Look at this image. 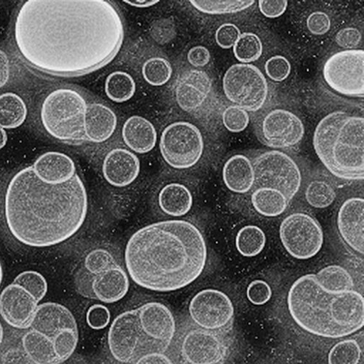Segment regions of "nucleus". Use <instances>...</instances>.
<instances>
[{"instance_id": "nucleus-3", "label": "nucleus", "mask_w": 364, "mask_h": 364, "mask_svg": "<svg viewBox=\"0 0 364 364\" xmlns=\"http://www.w3.org/2000/svg\"><path fill=\"white\" fill-rule=\"evenodd\" d=\"M205 239L186 220H167L145 226L129 240L125 262L132 279L148 290L168 292L198 279L207 262Z\"/></svg>"}, {"instance_id": "nucleus-47", "label": "nucleus", "mask_w": 364, "mask_h": 364, "mask_svg": "<svg viewBox=\"0 0 364 364\" xmlns=\"http://www.w3.org/2000/svg\"><path fill=\"white\" fill-rule=\"evenodd\" d=\"M361 34L359 30L354 27L344 28L336 36V43L346 50L355 49L361 42Z\"/></svg>"}, {"instance_id": "nucleus-52", "label": "nucleus", "mask_w": 364, "mask_h": 364, "mask_svg": "<svg viewBox=\"0 0 364 364\" xmlns=\"http://www.w3.org/2000/svg\"><path fill=\"white\" fill-rule=\"evenodd\" d=\"M10 63L7 54L0 50V88L5 86L10 78Z\"/></svg>"}, {"instance_id": "nucleus-17", "label": "nucleus", "mask_w": 364, "mask_h": 364, "mask_svg": "<svg viewBox=\"0 0 364 364\" xmlns=\"http://www.w3.org/2000/svg\"><path fill=\"white\" fill-rule=\"evenodd\" d=\"M136 310L145 336L164 353L176 333V321L172 313L157 301L147 302Z\"/></svg>"}, {"instance_id": "nucleus-29", "label": "nucleus", "mask_w": 364, "mask_h": 364, "mask_svg": "<svg viewBox=\"0 0 364 364\" xmlns=\"http://www.w3.org/2000/svg\"><path fill=\"white\" fill-rule=\"evenodd\" d=\"M316 278L322 289L333 294L354 290V282L350 272L341 265L332 264L322 268Z\"/></svg>"}, {"instance_id": "nucleus-28", "label": "nucleus", "mask_w": 364, "mask_h": 364, "mask_svg": "<svg viewBox=\"0 0 364 364\" xmlns=\"http://www.w3.org/2000/svg\"><path fill=\"white\" fill-rule=\"evenodd\" d=\"M289 203L287 197L275 189L257 188L252 195L254 208L258 214L266 218H277L283 215Z\"/></svg>"}, {"instance_id": "nucleus-7", "label": "nucleus", "mask_w": 364, "mask_h": 364, "mask_svg": "<svg viewBox=\"0 0 364 364\" xmlns=\"http://www.w3.org/2000/svg\"><path fill=\"white\" fill-rule=\"evenodd\" d=\"M87 106L85 99L76 90L60 88L53 91L45 99L41 109L44 129L60 141L83 140Z\"/></svg>"}, {"instance_id": "nucleus-41", "label": "nucleus", "mask_w": 364, "mask_h": 364, "mask_svg": "<svg viewBox=\"0 0 364 364\" xmlns=\"http://www.w3.org/2000/svg\"><path fill=\"white\" fill-rule=\"evenodd\" d=\"M149 33L151 38L160 45H166L173 41L176 34V25L169 18H161L151 23Z\"/></svg>"}, {"instance_id": "nucleus-53", "label": "nucleus", "mask_w": 364, "mask_h": 364, "mask_svg": "<svg viewBox=\"0 0 364 364\" xmlns=\"http://www.w3.org/2000/svg\"><path fill=\"white\" fill-rule=\"evenodd\" d=\"M124 3L139 9L154 6L159 3V0H125Z\"/></svg>"}, {"instance_id": "nucleus-12", "label": "nucleus", "mask_w": 364, "mask_h": 364, "mask_svg": "<svg viewBox=\"0 0 364 364\" xmlns=\"http://www.w3.org/2000/svg\"><path fill=\"white\" fill-rule=\"evenodd\" d=\"M282 244L294 258L307 260L316 256L323 245V232L319 223L305 212H294L282 223Z\"/></svg>"}, {"instance_id": "nucleus-51", "label": "nucleus", "mask_w": 364, "mask_h": 364, "mask_svg": "<svg viewBox=\"0 0 364 364\" xmlns=\"http://www.w3.org/2000/svg\"><path fill=\"white\" fill-rule=\"evenodd\" d=\"M134 364H174L172 360L164 353H148L140 356Z\"/></svg>"}, {"instance_id": "nucleus-44", "label": "nucleus", "mask_w": 364, "mask_h": 364, "mask_svg": "<svg viewBox=\"0 0 364 364\" xmlns=\"http://www.w3.org/2000/svg\"><path fill=\"white\" fill-rule=\"evenodd\" d=\"M111 314L109 310L105 306L95 304L89 308L86 314L88 326L95 330L106 328L110 323Z\"/></svg>"}, {"instance_id": "nucleus-23", "label": "nucleus", "mask_w": 364, "mask_h": 364, "mask_svg": "<svg viewBox=\"0 0 364 364\" xmlns=\"http://www.w3.org/2000/svg\"><path fill=\"white\" fill-rule=\"evenodd\" d=\"M129 286L127 273L122 268L113 265L96 275L91 289L96 299L110 304L124 299Z\"/></svg>"}, {"instance_id": "nucleus-48", "label": "nucleus", "mask_w": 364, "mask_h": 364, "mask_svg": "<svg viewBox=\"0 0 364 364\" xmlns=\"http://www.w3.org/2000/svg\"><path fill=\"white\" fill-rule=\"evenodd\" d=\"M287 0H259V9L261 14L269 18L282 16L287 11Z\"/></svg>"}, {"instance_id": "nucleus-13", "label": "nucleus", "mask_w": 364, "mask_h": 364, "mask_svg": "<svg viewBox=\"0 0 364 364\" xmlns=\"http://www.w3.org/2000/svg\"><path fill=\"white\" fill-rule=\"evenodd\" d=\"M327 85L348 97H363L364 51L345 50L328 58L323 70Z\"/></svg>"}, {"instance_id": "nucleus-1", "label": "nucleus", "mask_w": 364, "mask_h": 364, "mask_svg": "<svg viewBox=\"0 0 364 364\" xmlns=\"http://www.w3.org/2000/svg\"><path fill=\"white\" fill-rule=\"evenodd\" d=\"M15 40L30 65L75 77L112 62L123 46L124 26L105 0H29L18 14Z\"/></svg>"}, {"instance_id": "nucleus-9", "label": "nucleus", "mask_w": 364, "mask_h": 364, "mask_svg": "<svg viewBox=\"0 0 364 364\" xmlns=\"http://www.w3.org/2000/svg\"><path fill=\"white\" fill-rule=\"evenodd\" d=\"M108 346L114 360L124 364L134 363L144 354L161 352L143 333L136 309L121 314L113 321Z\"/></svg>"}, {"instance_id": "nucleus-33", "label": "nucleus", "mask_w": 364, "mask_h": 364, "mask_svg": "<svg viewBox=\"0 0 364 364\" xmlns=\"http://www.w3.org/2000/svg\"><path fill=\"white\" fill-rule=\"evenodd\" d=\"M255 0H193L192 6L198 11L208 15L237 14L255 5Z\"/></svg>"}, {"instance_id": "nucleus-56", "label": "nucleus", "mask_w": 364, "mask_h": 364, "mask_svg": "<svg viewBox=\"0 0 364 364\" xmlns=\"http://www.w3.org/2000/svg\"><path fill=\"white\" fill-rule=\"evenodd\" d=\"M4 279V269L1 262H0V286H1Z\"/></svg>"}, {"instance_id": "nucleus-19", "label": "nucleus", "mask_w": 364, "mask_h": 364, "mask_svg": "<svg viewBox=\"0 0 364 364\" xmlns=\"http://www.w3.org/2000/svg\"><path fill=\"white\" fill-rule=\"evenodd\" d=\"M338 228L345 244L358 255L364 254V200L350 198L341 206Z\"/></svg>"}, {"instance_id": "nucleus-50", "label": "nucleus", "mask_w": 364, "mask_h": 364, "mask_svg": "<svg viewBox=\"0 0 364 364\" xmlns=\"http://www.w3.org/2000/svg\"><path fill=\"white\" fill-rule=\"evenodd\" d=\"M188 60L192 66L195 68H203L209 63L210 53L205 47L198 46L189 50Z\"/></svg>"}, {"instance_id": "nucleus-46", "label": "nucleus", "mask_w": 364, "mask_h": 364, "mask_svg": "<svg viewBox=\"0 0 364 364\" xmlns=\"http://www.w3.org/2000/svg\"><path fill=\"white\" fill-rule=\"evenodd\" d=\"M331 20L328 16L323 12H314L307 20V26L310 33L315 36H323L331 28Z\"/></svg>"}, {"instance_id": "nucleus-11", "label": "nucleus", "mask_w": 364, "mask_h": 364, "mask_svg": "<svg viewBox=\"0 0 364 364\" xmlns=\"http://www.w3.org/2000/svg\"><path fill=\"white\" fill-rule=\"evenodd\" d=\"M160 149L168 166L178 170L188 169L196 166L203 156V136L195 125L184 121L176 122L163 132Z\"/></svg>"}, {"instance_id": "nucleus-49", "label": "nucleus", "mask_w": 364, "mask_h": 364, "mask_svg": "<svg viewBox=\"0 0 364 364\" xmlns=\"http://www.w3.org/2000/svg\"><path fill=\"white\" fill-rule=\"evenodd\" d=\"M1 364H36L23 348L14 347L4 351L0 358Z\"/></svg>"}, {"instance_id": "nucleus-18", "label": "nucleus", "mask_w": 364, "mask_h": 364, "mask_svg": "<svg viewBox=\"0 0 364 364\" xmlns=\"http://www.w3.org/2000/svg\"><path fill=\"white\" fill-rule=\"evenodd\" d=\"M38 306L31 294L14 283L0 294V316L15 328L27 329L35 318Z\"/></svg>"}, {"instance_id": "nucleus-16", "label": "nucleus", "mask_w": 364, "mask_h": 364, "mask_svg": "<svg viewBox=\"0 0 364 364\" xmlns=\"http://www.w3.org/2000/svg\"><path fill=\"white\" fill-rule=\"evenodd\" d=\"M225 353L223 341L213 331L192 329L181 342V355L186 364H219Z\"/></svg>"}, {"instance_id": "nucleus-54", "label": "nucleus", "mask_w": 364, "mask_h": 364, "mask_svg": "<svg viewBox=\"0 0 364 364\" xmlns=\"http://www.w3.org/2000/svg\"><path fill=\"white\" fill-rule=\"evenodd\" d=\"M8 141L7 133L4 129L0 127V149H2L6 145Z\"/></svg>"}, {"instance_id": "nucleus-32", "label": "nucleus", "mask_w": 364, "mask_h": 364, "mask_svg": "<svg viewBox=\"0 0 364 364\" xmlns=\"http://www.w3.org/2000/svg\"><path fill=\"white\" fill-rule=\"evenodd\" d=\"M136 82L127 73L117 71L111 73L105 81V93L114 102L124 103L135 95Z\"/></svg>"}, {"instance_id": "nucleus-24", "label": "nucleus", "mask_w": 364, "mask_h": 364, "mask_svg": "<svg viewBox=\"0 0 364 364\" xmlns=\"http://www.w3.org/2000/svg\"><path fill=\"white\" fill-rule=\"evenodd\" d=\"M117 118L108 107L100 103L87 105L85 115V136L90 141L102 143L115 132Z\"/></svg>"}, {"instance_id": "nucleus-39", "label": "nucleus", "mask_w": 364, "mask_h": 364, "mask_svg": "<svg viewBox=\"0 0 364 364\" xmlns=\"http://www.w3.org/2000/svg\"><path fill=\"white\" fill-rule=\"evenodd\" d=\"M223 124L232 133H240L248 127L250 117L248 112L236 105L227 107L223 114Z\"/></svg>"}, {"instance_id": "nucleus-55", "label": "nucleus", "mask_w": 364, "mask_h": 364, "mask_svg": "<svg viewBox=\"0 0 364 364\" xmlns=\"http://www.w3.org/2000/svg\"><path fill=\"white\" fill-rule=\"evenodd\" d=\"M4 338V328L1 323H0V346H1Z\"/></svg>"}, {"instance_id": "nucleus-21", "label": "nucleus", "mask_w": 364, "mask_h": 364, "mask_svg": "<svg viewBox=\"0 0 364 364\" xmlns=\"http://www.w3.org/2000/svg\"><path fill=\"white\" fill-rule=\"evenodd\" d=\"M212 82L208 75L199 70L186 72L178 80L175 95L178 107L188 112L198 109L210 93Z\"/></svg>"}, {"instance_id": "nucleus-43", "label": "nucleus", "mask_w": 364, "mask_h": 364, "mask_svg": "<svg viewBox=\"0 0 364 364\" xmlns=\"http://www.w3.org/2000/svg\"><path fill=\"white\" fill-rule=\"evenodd\" d=\"M247 294L253 305L261 306L270 300L272 291L270 286L266 282L255 280L250 284Z\"/></svg>"}, {"instance_id": "nucleus-10", "label": "nucleus", "mask_w": 364, "mask_h": 364, "mask_svg": "<svg viewBox=\"0 0 364 364\" xmlns=\"http://www.w3.org/2000/svg\"><path fill=\"white\" fill-rule=\"evenodd\" d=\"M223 90L227 99L247 112L262 108L268 96L264 75L251 64H235L223 77Z\"/></svg>"}, {"instance_id": "nucleus-45", "label": "nucleus", "mask_w": 364, "mask_h": 364, "mask_svg": "<svg viewBox=\"0 0 364 364\" xmlns=\"http://www.w3.org/2000/svg\"><path fill=\"white\" fill-rule=\"evenodd\" d=\"M240 35V30L235 24L224 23L217 30L215 40L223 49H230L233 48Z\"/></svg>"}, {"instance_id": "nucleus-8", "label": "nucleus", "mask_w": 364, "mask_h": 364, "mask_svg": "<svg viewBox=\"0 0 364 364\" xmlns=\"http://www.w3.org/2000/svg\"><path fill=\"white\" fill-rule=\"evenodd\" d=\"M256 189L267 188L282 192L291 202L299 193L301 173L296 162L284 151L269 150L253 162Z\"/></svg>"}, {"instance_id": "nucleus-40", "label": "nucleus", "mask_w": 364, "mask_h": 364, "mask_svg": "<svg viewBox=\"0 0 364 364\" xmlns=\"http://www.w3.org/2000/svg\"><path fill=\"white\" fill-rule=\"evenodd\" d=\"M264 70L269 79L275 82H282L290 75L291 65L286 57L277 55L267 60Z\"/></svg>"}, {"instance_id": "nucleus-31", "label": "nucleus", "mask_w": 364, "mask_h": 364, "mask_svg": "<svg viewBox=\"0 0 364 364\" xmlns=\"http://www.w3.org/2000/svg\"><path fill=\"white\" fill-rule=\"evenodd\" d=\"M264 232L257 225L242 227L237 233L235 246L242 256L254 257L260 255L266 245Z\"/></svg>"}, {"instance_id": "nucleus-27", "label": "nucleus", "mask_w": 364, "mask_h": 364, "mask_svg": "<svg viewBox=\"0 0 364 364\" xmlns=\"http://www.w3.org/2000/svg\"><path fill=\"white\" fill-rule=\"evenodd\" d=\"M159 203L165 214L180 218L189 213L193 205V198L184 185L171 183L161 191Z\"/></svg>"}, {"instance_id": "nucleus-2", "label": "nucleus", "mask_w": 364, "mask_h": 364, "mask_svg": "<svg viewBox=\"0 0 364 364\" xmlns=\"http://www.w3.org/2000/svg\"><path fill=\"white\" fill-rule=\"evenodd\" d=\"M87 195L78 175L67 183H45L32 167L10 181L5 198L7 227L21 244L34 248L53 247L68 240L82 226Z\"/></svg>"}, {"instance_id": "nucleus-36", "label": "nucleus", "mask_w": 364, "mask_h": 364, "mask_svg": "<svg viewBox=\"0 0 364 364\" xmlns=\"http://www.w3.org/2000/svg\"><path fill=\"white\" fill-rule=\"evenodd\" d=\"M336 198L335 189L325 181L311 182L306 191V199L313 208L323 209L329 207Z\"/></svg>"}, {"instance_id": "nucleus-35", "label": "nucleus", "mask_w": 364, "mask_h": 364, "mask_svg": "<svg viewBox=\"0 0 364 364\" xmlns=\"http://www.w3.org/2000/svg\"><path fill=\"white\" fill-rule=\"evenodd\" d=\"M172 72L168 60L161 57L148 59L142 68L144 80L153 86H162L166 84L171 77Z\"/></svg>"}, {"instance_id": "nucleus-42", "label": "nucleus", "mask_w": 364, "mask_h": 364, "mask_svg": "<svg viewBox=\"0 0 364 364\" xmlns=\"http://www.w3.org/2000/svg\"><path fill=\"white\" fill-rule=\"evenodd\" d=\"M113 262L112 257L108 252L103 250H97L87 255L85 264L90 272L98 275L113 266L112 265Z\"/></svg>"}, {"instance_id": "nucleus-15", "label": "nucleus", "mask_w": 364, "mask_h": 364, "mask_svg": "<svg viewBox=\"0 0 364 364\" xmlns=\"http://www.w3.org/2000/svg\"><path fill=\"white\" fill-rule=\"evenodd\" d=\"M305 136L301 120L290 111L277 109L262 119L259 137L262 142L272 149H289L299 144Z\"/></svg>"}, {"instance_id": "nucleus-14", "label": "nucleus", "mask_w": 364, "mask_h": 364, "mask_svg": "<svg viewBox=\"0 0 364 364\" xmlns=\"http://www.w3.org/2000/svg\"><path fill=\"white\" fill-rule=\"evenodd\" d=\"M189 313L200 328L215 331L226 326L234 316L231 299L224 292L214 289L199 291L191 299Z\"/></svg>"}, {"instance_id": "nucleus-6", "label": "nucleus", "mask_w": 364, "mask_h": 364, "mask_svg": "<svg viewBox=\"0 0 364 364\" xmlns=\"http://www.w3.org/2000/svg\"><path fill=\"white\" fill-rule=\"evenodd\" d=\"M21 341L22 348L36 364H62L77 348V321L65 306L43 303Z\"/></svg>"}, {"instance_id": "nucleus-34", "label": "nucleus", "mask_w": 364, "mask_h": 364, "mask_svg": "<svg viewBox=\"0 0 364 364\" xmlns=\"http://www.w3.org/2000/svg\"><path fill=\"white\" fill-rule=\"evenodd\" d=\"M262 53L263 46L260 38L251 33L241 34L233 46L234 55L241 64L256 62Z\"/></svg>"}, {"instance_id": "nucleus-37", "label": "nucleus", "mask_w": 364, "mask_h": 364, "mask_svg": "<svg viewBox=\"0 0 364 364\" xmlns=\"http://www.w3.org/2000/svg\"><path fill=\"white\" fill-rule=\"evenodd\" d=\"M361 355L360 346L355 340H346L333 346L328 355V364H358Z\"/></svg>"}, {"instance_id": "nucleus-38", "label": "nucleus", "mask_w": 364, "mask_h": 364, "mask_svg": "<svg viewBox=\"0 0 364 364\" xmlns=\"http://www.w3.org/2000/svg\"><path fill=\"white\" fill-rule=\"evenodd\" d=\"M14 284L24 289L38 303L44 299L48 292L47 281L41 273L37 271L27 270L21 272L14 279Z\"/></svg>"}, {"instance_id": "nucleus-30", "label": "nucleus", "mask_w": 364, "mask_h": 364, "mask_svg": "<svg viewBox=\"0 0 364 364\" xmlns=\"http://www.w3.org/2000/svg\"><path fill=\"white\" fill-rule=\"evenodd\" d=\"M26 115V104L19 96L14 93L0 95V127L16 129L24 123Z\"/></svg>"}, {"instance_id": "nucleus-25", "label": "nucleus", "mask_w": 364, "mask_h": 364, "mask_svg": "<svg viewBox=\"0 0 364 364\" xmlns=\"http://www.w3.org/2000/svg\"><path fill=\"white\" fill-rule=\"evenodd\" d=\"M122 136L127 146L138 154L149 153L155 148L158 139L154 124L138 115L132 116L126 121Z\"/></svg>"}, {"instance_id": "nucleus-22", "label": "nucleus", "mask_w": 364, "mask_h": 364, "mask_svg": "<svg viewBox=\"0 0 364 364\" xmlns=\"http://www.w3.org/2000/svg\"><path fill=\"white\" fill-rule=\"evenodd\" d=\"M33 168L42 181L51 186L67 183L76 175L74 161L58 151H48L41 156Z\"/></svg>"}, {"instance_id": "nucleus-5", "label": "nucleus", "mask_w": 364, "mask_h": 364, "mask_svg": "<svg viewBox=\"0 0 364 364\" xmlns=\"http://www.w3.org/2000/svg\"><path fill=\"white\" fill-rule=\"evenodd\" d=\"M314 146L326 169L349 181L364 178V119L343 111L325 116L316 127Z\"/></svg>"}, {"instance_id": "nucleus-20", "label": "nucleus", "mask_w": 364, "mask_h": 364, "mask_svg": "<svg viewBox=\"0 0 364 364\" xmlns=\"http://www.w3.org/2000/svg\"><path fill=\"white\" fill-rule=\"evenodd\" d=\"M141 164L132 151L116 148L109 151L102 166L105 178L115 188H125L133 183L139 175Z\"/></svg>"}, {"instance_id": "nucleus-26", "label": "nucleus", "mask_w": 364, "mask_h": 364, "mask_svg": "<svg viewBox=\"0 0 364 364\" xmlns=\"http://www.w3.org/2000/svg\"><path fill=\"white\" fill-rule=\"evenodd\" d=\"M223 176L225 186L235 193H247L255 186L252 162L244 155H235L229 159L223 167Z\"/></svg>"}, {"instance_id": "nucleus-4", "label": "nucleus", "mask_w": 364, "mask_h": 364, "mask_svg": "<svg viewBox=\"0 0 364 364\" xmlns=\"http://www.w3.org/2000/svg\"><path fill=\"white\" fill-rule=\"evenodd\" d=\"M289 313L301 328L325 338H342L364 325V299L351 290L333 294L318 283L315 274L299 278L287 298Z\"/></svg>"}]
</instances>
